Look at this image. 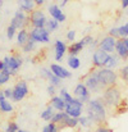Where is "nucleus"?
I'll use <instances>...</instances> for the list:
<instances>
[{
  "label": "nucleus",
  "mask_w": 128,
  "mask_h": 132,
  "mask_svg": "<svg viewBox=\"0 0 128 132\" xmlns=\"http://www.w3.org/2000/svg\"><path fill=\"white\" fill-rule=\"evenodd\" d=\"M58 92H59V96H60V97L67 103V104H68V103H71V101H73V99H74V96H73V95L67 90V88H64V87H62Z\"/></svg>",
  "instance_id": "27"
},
{
  "label": "nucleus",
  "mask_w": 128,
  "mask_h": 132,
  "mask_svg": "<svg viewBox=\"0 0 128 132\" xmlns=\"http://www.w3.org/2000/svg\"><path fill=\"white\" fill-rule=\"evenodd\" d=\"M118 31H119V37L121 39L128 37V22L124 23V24H122V26H119L118 27Z\"/></svg>",
  "instance_id": "37"
},
{
  "label": "nucleus",
  "mask_w": 128,
  "mask_h": 132,
  "mask_svg": "<svg viewBox=\"0 0 128 132\" xmlns=\"http://www.w3.org/2000/svg\"><path fill=\"white\" fill-rule=\"evenodd\" d=\"M56 113V110L49 104L45 109H44L42 112H41V114H40V117H41V119L45 121V122H50L51 119H53V117H54V114Z\"/></svg>",
  "instance_id": "23"
},
{
  "label": "nucleus",
  "mask_w": 128,
  "mask_h": 132,
  "mask_svg": "<svg viewBox=\"0 0 128 132\" xmlns=\"http://www.w3.org/2000/svg\"><path fill=\"white\" fill-rule=\"evenodd\" d=\"M30 40L36 44H47L50 43V32L46 28H31Z\"/></svg>",
  "instance_id": "11"
},
{
  "label": "nucleus",
  "mask_w": 128,
  "mask_h": 132,
  "mask_svg": "<svg viewBox=\"0 0 128 132\" xmlns=\"http://www.w3.org/2000/svg\"><path fill=\"white\" fill-rule=\"evenodd\" d=\"M86 109V105L83 103H81L78 99H73V101L68 103L65 106V113L72 117V118H80L83 116V112Z\"/></svg>",
  "instance_id": "8"
},
{
  "label": "nucleus",
  "mask_w": 128,
  "mask_h": 132,
  "mask_svg": "<svg viewBox=\"0 0 128 132\" xmlns=\"http://www.w3.org/2000/svg\"><path fill=\"white\" fill-rule=\"evenodd\" d=\"M17 1H18L19 9H22L27 14H31L36 9V4H35L33 0H17Z\"/></svg>",
  "instance_id": "20"
},
{
  "label": "nucleus",
  "mask_w": 128,
  "mask_h": 132,
  "mask_svg": "<svg viewBox=\"0 0 128 132\" xmlns=\"http://www.w3.org/2000/svg\"><path fill=\"white\" fill-rule=\"evenodd\" d=\"M115 54L122 59V60H127L128 59V47L126 46L123 39H118L117 44H115Z\"/></svg>",
  "instance_id": "17"
},
{
  "label": "nucleus",
  "mask_w": 128,
  "mask_h": 132,
  "mask_svg": "<svg viewBox=\"0 0 128 132\" xmlns=\"http://www.w3.org/2000/svg\"><path fill=\"white\" fill-rule=\"evenodd\" d=\"M121 58L114 53V54H112L110 55V59H109V62H108V64H106V67L105 68H110V69H115L117 67H119V64H121Z\"/></svg>",
  "instance_id": "26"
},
{
  "label": "nucleus",
  "mask_w": 128,
  "mask_h": 132,
  "mask_svg": "<svg viewBox=\"0 0 128 132\" xmlns=\"http://www.w3.org/2000/svg\"><path fill=\"white\" fill-rule=\"evenodd\" d=\"M93 132H113V130H112L110 127H108V126L100 125V126H97V127L95 128V131Z\"/></svg>",
  "instance_id": "45"
},
{
  "label": "nucleus",
  "mask_w": 128,
  "mask_h": 132,
  "mask_svg": "<svg viewBox=\"0 0 128 132\" xmlns=\"http://www.w3.org/2000/svg\"><path fill=\"white\" fill-rule=\"evenodd\" d=\"M18 132H30V131H27V130H22V128H19V131Z\"/></svg>",
  "instance_id": "52"
},
{
  "label": "nucleus",
  "mask_w": 128,
  "mask_h": 132,
  "mask_svg": "<svg viewBox=\"0 0 128 132\" xmlns=\"http://www.w3.org/2000/svg\"><path fill=\"white\" fill-rule=\"evenodd\" d=\"M33 1H35L36 6H42L44 4L46 3V0H33Z\"/></svg>",
  "instance_id": "46"
},
{
  "label": "nucleus",
  "mask_w": 128,
  "mask_h": 132,
  "mask_svg": "<svg viewBox=\"0 0 128 132\" xmlns=\"http://www.w3.org/2000/svg\"><path fill=\"white\" fill-rule=\"evenodd\" d=\"M47 12H49L50 17L54 18V19H56L59 23H63V22L67 21V15L63 13L62 8L59 5H56V4H50L47 6Z\"/></svg>",
  "instance_id": "15"
},
{
  "label": "nucleus",
  "mask_w": 128,
  "mask_h": 132,
  "mask_svg": "<svg viewBox=\"0 0 128 132\" xmlns=\"http://www.w3.org/2000/svg\"><path fill=\"white\" fill-rule=\"evenodd\" d=\"M10 26L15 27L18 31L22 28H27V26H30V14H27L26 12L18 8L14 12L13 18L10 19Z\"/></svg>",
  "instance_id": "6"
},
{
  "label": "nucleus",
  "mask_w": 128,
  "mask_h": 132,
  "mask_svg": "<svg viewBox=\"0 0 128 132\" xmlns=\"http://www.w3.org/2000/svg\"><path fill=\"white\" fill-rule=\"evenodd\" d=\"M47 82H49V85H53V86H55V87H60L63 80H60V78L56 77L54 73H51V75L49 76V78H47Z\"/></svg>",
  "instance_id": "33"
},
{
  "label": "nucleus",
  "mask_w": 128,
  "mask_h": 132,
  "mask_svg": "<svg viewBox=\"0 0 128 132\" xmlns=\"http://www.w3.org/2000/svg\"><path fill=\"white\" fill-rule=\"evenodd\" d=\"M67 65L69 69H78L81 67V59L78 56H73V55H68L67 58Z\"/></svg>",
  "instance_id": "24"
},
{
  "label": "nucleus",
  "mask_w": 128,
  "mask_h": 132,
  "mask_svg": "<svg viewBox=\"0 0 128 132\" xmlns=\"http://www.w3.org/2000/svg\"><path fill=\"white\" fill-rule=\"evenodd\" d=\"M91 92L88 91V88L86 87V85L83 82H80V84H77L74 88H73V96L76 97V99H78L81 103H83V104H87L90 100H91Z\"/></svg>",
  "instance_id": "12"
},
{
  "label": "nucleus",
  "mask_w": 128,
  "mask_h": 132,
  "mask_svg": "<svg viewBox=\"0 0 128 132\" xmlns=\"http://www.w3.org/2000/svg\"><path fill=\"white\" fill-rule=\"evenodd\" d=\"M56 112H65V106H67V103L59 96V95H55L53 97H50V103H49Z\"/></svg>",
  "instance_id": "18"
},
{
  "label": "nucleus",
  "mask_w": 128,
  "mask_h": 132,
  "mask_svg": "<svg viewBox=\"0 0 128 132\" xmlns=\"http://www.w3.org/2000/svg\"><path fill=\"white\" fill-rule=\"evenodd\" d=\"M12 78V75L9 71H1L0 72V88L3 86H5Z\"/></svg>",
  "instance_id": "30"
},
{
  "label": "nucleus",
  "mask_w": 128,
  "mask_h": 132,
  "mask_svg": "<svg viewBox=\"0 0 128 132\" xmlns=\"http://www.w3.org/2000/svg\"><path fill=\"white\" fill-rule=\"evenodd\" d=\"M3 91H4V96L6 100H13V87L3 88Z\"/></svg>",
  "instance_id": "41"
},
{
  "label": "nucleus",
  "mask_w": 128,
  "mask_h": 132,
  "mask_svg": "<svg viewBox=\"0 0 128 132\" xmlns=\"http://www.w3.org/2000/svg\"><path fill=\"white\" fill-rule=\"evenodd\" d=\"M110 55L112 54H108L106 51L97 47L92 53V65H93V68H105L109 59H110Z\"/></svg>",
  "instance_id": "10"
},
{
  "label": "nucleus",
  "mask_w": 128,
  "mask_h": 132,
  "mask_svg": "<svg viewBox=\"0 0 128 132\" xmlns=\"http://www.w3.org/2000/svg\"><path fill=\"white\" fill-rule=\"evenodd\" d=\"M76 36H77L76 30H69V31L67 32V35H65V39L72 44V43H74V41H76Z\"/></svg>",
  "instance_id": "39"
},
{
  "label": "nucleus",
  "mask_w": 128,
  "mask_h": 132,
  "mask_svg": "<svg viewBox=\"0 0 128 132\" xmlns=\"http://www.w3.org/2000/svg\"><path fill=\"white\" fill-rule=\"evenodd\" d=\"M115 44H117V39L112 37V36H104L100 43H99V49L106 51L108 54H114L115 53Z\"/></svg>",
  "instance_id": "13"
},
{
  "label": "nucleus",
  "mask_w": 128,
  "mask_h": 132,
  "mask_svg": "<svg viewBox=\"0 0 128 132\" xmlns=\"http://www.w3.org/2000/svg\"><path fill=\"white\" fill-rule=\"evenodd\" d=\"M62 127L56 123H53V122H47L45 126L42 127L41 132H60Z\"/></svg>",
  "instance_id": "29"
},
{
  "label": "nucleus",
  "mask_w": 128,
  "mask_h": 132,
  "mask_svg": "<svg viewBox=\"0 0 128 132\" xmlns=\"http://www.w3.org/2000/svg\"><path fill=\"white\" fill-rule=\"evenodd\" d=\"M77 126H80L78 118H72V117H69V118H68V121L64 123L63 128H69V130H73V128H76Z\"/></svg>",
  "instance_id": "31"
},
{
  "label": "nucleus",
  "mask_w": 128,
  "mask_h": 132,
  "mask_svg": "<svg viewBox=\"0 0 128 132\" xmlns=\"http://www.w3.org/2000/svg\"><path fill=\"white\" fill-rule=\"evenodd\" d=\"M46 92H47V95L50 96V97H53V96H55L56 95V87L55 86H53V85H47V87H46Z\"/></svg>",
  "instance_id": "42"
},
{
  "label": "nucleus",
  "mask_w": 128,
  "mask_h": 132,
  "mask_svg": "<svg viewBox=\"0 0 128 132\" xmlns=\"http://www.w3.org/2000/svg\"><path fill=\"white\" fill-rule=\"evenodd\" d=\"M17 28L15 27H13V26H8V28H6V39L8 40H13L15 36H17Z\"/></svg>",
  "instance_id": "36"
},
{
  "label": "nucleus",
  "mask_w": 128,
  "mask_h": 132,
  "mask_svg": "<svg viewBox=\"0 0 128 132\" xmlns=\"http://www.w3.org/2000/svg\"><path fill=\"white\" fill-rule=\"evenodd\" d=\"M68 3H69V0H62V1H60V5H59V6H60V8H63V6H65V5H67Z\"/></svg>",
  "instance_id": "49"
},
{
  "label": "nucleus",
  "mask_w": 128,
  "mask_h": 132,
  "mask_svg": "<svg viewBox=\"0 0 128 132\" xmlns=\"http://www.w3.org/2000/svg\"><path fill=\"white\" fill-rule=\"evenodd\" d=\"M49 68H50L51 72H53L56 77H59L60 80H68V78L72 77V72L68 71L65 67L60 65L59 63H51Z\"/></svg>",
  "instance_id": "14"
},
{
  "label": "nucleus",
  "mask_w": 128,
  "mask_h": 132,
  "mask_svg": "<svg viewBox=\"0 0 128 132\" xmlns=\"http://www.w3.org/2000/svg\"><path fill=\"white\" fill-rule=\"evenodd\" d=\"M3 4H4V0H0V8L3 6Z\"/></svg>",
  "instance_id": "53"
},
{
  "label": "nucleus",
  "mask_w": 128,
  "mask_h": 132,
  "mask_svg": "<svg viewBox=\"0 0 128 132\" xmlns=\"http://www.w3.org/2000/svg\"><path fill=\"white\" fill-rule=\"evenodd\" d=\"M119 77L124 81V82H127L128 84V64L127 65H123L121 69H119Z\"/></svg>",
  "instance_id": "38"
},
{
  "label": "nucleus",
  "mask_w": 128,
  "mask_h": 132,
  "mask_svg": "<svg viewBox=\"0 0 128 132\" xmlns=\"http://www.w3.org/2000/svg\"><path fill=\"white\" fill-rule=\"evenodd\" d=\"M45 28H46L50 34H51V32H55V31L59 28V22H58L56 19H54V18H49L47 22H46Z\"/></svg>",
  "instance_id": "28"
},
{
  "label": "nucleus",
  "mask_w": 128,
  "mask_h": 132,
  "mask_svg": "<svg viewBox=\"0 0 128 132\" xmlns=\"http://www.w3.org/2000/svg\"><path fill=\"white\" fill-rule=\"evenodd\" d=\"M51 73H53V72H51L50 68H41V71H40V76H41V78L46 80V81H47V78H49V76H50Z\"/></svg>",
  "instance_id": "40"
},
{
  "label": "nucleus",
  "mask_w": 128,
  "mask_h": 132,
  "mask_svg": "<svg viewBox=\"0 0 128 132\" xmlns=\"http://www.w3.org/2000/svg\"><path fill=\"white\" fill-rule=\"evenodd\" d=\"M18 131H19V126L14 121H9L6 123L5 128H4V132H18Z\"/></svg>",
  "instance_id": "34"
},
{
  "label": "nucleus",
  "mask_w": 128,
  "mask_h": 132,
  "mask_svg": "<svg viewBox=\"0 0 128 132\" xmlns=\"http://www.w3.org/2000/svg\"><path fill=\"white\" fill-rule=\"evenodd\" d=\"M36 43H33L32 40H30L28 43L26 45H23L21 49H22V53H26V54H28V53H32L35 49H36Z\"/></svg>",
  "instance_id": "35"
},
{
  "label": "nucleus",
  "mask_w": 128,
  "mask_h": 132,
  "mask_svg": "<svg viewBox=\"0 0 128 132\" xmlns=\"http://www.w3.org/2000/svg\"><path fill=\"white\" fill-rule=\"evenodd\" d=\"M127 15H128V10H127Z\"/></svg>",
  "instance_id": "54"
},
{
  "label": "nucleus",
  "mask_w": 128,
  "mask_h": 132,
  "mask_svg": "<svg viewBox=\"0 0 128 132\" xmlns=\"http://www.w3.org/2000/svg\"><path fill=\"white\" fill-rule=\"evenodd\" d=\"M1 71H6V68H5V64H4L3 59L0 60V72H1Z\"/></svg>",
  "instance_id": "48"
},
{
  "label": "nucleus",
  "mask_w": 128,
  "mask_h": 132,
  "mask_svg": "<svg viewBox=\"0 0 128 132\" xmlns=\"http://www.w3.org/2000/svg\"><path fill=\"white\" fill-rule=\"evenodd\" d=\"M3 100H5V96H4V91L0 88V103H1Z\"/></svg>",
  "instance_id": "50"
},
{
  "label": "nucleus",
  "mask_w": 128,
  "mask_h": 132,
  "mask_svg": "<svg viewBox=\"0 0 128 132\" xmlns=\"http://www.w3.org/2000/svg\"><path fill=\"white\" fill-rule=\"evenodd\" d=\"M15 41H17V45L18 46H23L26 45L28 41H30V30L27 28H22L17 32V36H15Z\"/></svg>",
  "instance_id": "19"
},
{
  "label": "nucleus",
  "mask_w": 128,
  "mask_h": 132,
  "mask_svg": "<svg viewBox=\"0 0 128 132\" xmlns=\"http://www.w3.org/2000/svg\"><path fill=\"white\" fill-rule=\"evenodd\" d=\"M3 62H4V64H5L6 71H9L12 76H15L17 72H18V69H19V68L22 67V64H23V59H22V56L18 55V54L6 55V56L3 58Z\"/></svg>",
  "instance_id": "5"
},
{
  "label": "nucleus",
  "mask_w": 128,
  "mask_h": 132,
  "mask_svg": "<svg viewBox=\"0 0 128 132\" xmlns=\"http://www.w3.org/2000/svg\"><path fill=\"white\" fill-rule=\"evenodd\" d=\"M121 5H122L123 9L128 8V0H121Z\"/></svg>",
  "instance_id": "47"
},
{
  "label": "nucleus",
  "mask_w": 128,
  "mask_h": 132,
  "mask_svg": "<svg viewBox=\"0 0 128 132\" xmlns=\"http://www.w3.org/2000/svg\"><path fill=\"white\" fill-rule=\"evenodd\" d=\"M47 19L49 18L42 9H35L30 14V26L31 28H45Z\"/></svg>",
  "instance_id": "7"
},
{
  "label": "nucleus",
  "mask_w": 128,
  "mask_h": 132,
  "mask_svg": "<svg viewBox=\"0 0 128 132\" xmlns=\"http://www.w3.org/2000/svg\"><path fill=\"white\" fill-rule=\"evenodd\" d=\"M109 36H112V37H114V39H121L119 37V31H118V27H112L110 30H109Z\"/></svg>",
  "instance_id": "43"
},
{
  "label": "nucleus",
  "mask_w": 128,
  "mask_h": 132,
  "mask_svg": "<svg viewBox=\"0 0 128 132\" xmlns=\"http://www.w3.org/2000/svg\"><path fill=\"white\" fill-rule=\"evenodd\" d=\"M83 47H85V44H83L82 40L74 41V43H72V44L68 46V54L69 55H73V56H77L83 50Z\"/></svg>",
  "instance_id": "21"
},
{
  "label": "nucleus",
  "mask_w": 128,
  "mask_h": 132,
  "mask_svg": "<svg viewBox=\"0 0 128 132\" xmlns=\"http://www.w3.org/2000/svg\"><path fill=\"white\" fill-rule=\"evenodd\" d=\"M104 104L106 105V108H117L122 104L123 99H122V92L117 86H112V87L105 88L103 91V96H101Z\"/></svg>",
  "instance_id": "2"
},
{
  "label": "nucleus",
  "mask_w": 128,
  "mask_h": 132,
  "mask_svg": "<svg viewBox=\"0 0 128 132\" xmlns=\"http://www.w3.org/2000/svg\"><path fill=\"white\" fill-rule=\"evenodd\" d=\"M65 53H68V46L64 41L62 40H56L54 43V59L56 62H62V59L64 58Z\"/></svg>",
  "instance_id": "16"
},
{
  "label": "nucleus",
  "mask_w": 128,
  "mask_h": 132,
  "mask_svg": "<svg viewBox=\"0 0 128 132\" xmlns=\"http://www.w3.org/2000/svg\"><path fill=\"white\" fill-rule=\"evenodd\" d=\"M86 116L91 119L93 125H103L106 121L108 112H106V105L104 104L101 97H91V100L86 104Z\"/></svg>",
  "instance_id": "1"
},
{
  "label": "nucleus",
  "mask_w": 128,
  "mask_h": 132,
  "mask_svg": "<svg viewBox=\"0 0 128 132\" xmlns=\"http://www.w3.org/2000/svg\"><path fill=\"white\" fill-rule=\"evenodd\" d=\"M68 118H69V116H68L65 112H56V113L54 114V117H53V119H51L50 122L56 123V125H59V126L63 128V126H64V123L68 121Z\"/></svg>",
  "instance_id": "22"
},
{
  "label": "nucleus",
  "mask_w": 128,
  "mask_h": 132,
  "mask_svg": "<svg viewBox=\"0 0 128 132\" xmlns=\"http://www.w3.org/2000/svg\"><path fill=\"white\" fill-rule=\"evenodd\" d=\"M13 110H14V106H13V104H12V100H3L1 103H0V113H3V114H10V113H13Z\"/></svg>",
  "instance_id": "25"
},
{
  "label": "nucleus",
  "mask_w": 128,
  "mask_h": 132,
  "mask_svg": "<svg viewBox=\"0 0 128 132\" xmlns=\"http://www.w3.org/2000/svg\"><path fill=\"white\" fill-rule=\"evenodd\" d=\"M78 122H80V126L82 127V128H90L93 123L91 122V119L86 116V114H83L82 117H80L78 118Z\"/></svg>",
  "instance_id": "32"
},
{
  "label": "nucleus",
  "mask_w": 128,
  "mask_h": 132,
  "mask_svg": "<svg viewBox=\"0 0 128 132\" xmlns=\"http://www.w3.org/2000/svg\"><path fill=\"white\" fill-rule=\"evenodd\" d=\"M123 41H124V44H126V46L128 47V37H126V39H123Z\"/></svg>",
  "instance_id": "51"
},
{
  "label": "nucleus",
  "mask_w": 128,
  "mask_h": 132,
  "mask_svg": "<svg viewBox=\"0 0 128 132\" xmlns=\"http://www.w3.org/2000/svg\"><path fill=\"white\" fill-rule=\"evenodd\" d=\"M81 40L83 41L85 46H90V45L93 43V40H95V39H93V37H92L91 35H86V36H83V37H82Z\"/></svg>",
  "instance_id": "44"
},
{
  "label": "nucleus",
  "mask_w": 128,
  "mask_h": 132,
  "mask_svg": "<svg viewBox=\"0 0 128 132\" xmlns=\"http://www.w3.org/2000/svg\"><path fill=\"white\" fill-rule=\"evenodd\" d=\"M96 69H97V76L103 87L108 88L112 86H117L119 75L114 69H110V68H96Z\"/></svg>",
  "instance_id": "3"
},
{
  "label": "nucleus",
  "mask_w": 128,
  "mask_h": 132,
  "mask_svg": "<svg viewBox=\"0 0 128 132\" xmlns=\"http://www.w3.org/2000/svg\"><path fill=\"white\" fill-rule=\"evenodd\" d=\"M30 94V88H28V85L26 81L21 80L18 81L14 86H13V100L14 103H19L22 101L27 95Z\"/></svg>",
  "instance_id": "9"
},
{
  "label": "nucleus",
  "mask_w": 128,
  "mask_h": 132,
  "mask_svg": "<svg viewBox=\"0 0 128 132\" xmlns=\"http://www.w3.org/2000/svg\"><path fill=\"white\" fill-rule=\"evenodd\" d=\"M82 82L86 85V87L88 88V91H90L91 94H100V92H103V91L105 90V88L103 87L100 80H99L97 69H96V68L91 69V71L86 75L85 77H83V81H82Z\"/></svg>",
  "instance_id": "4"
}]
</instances>
